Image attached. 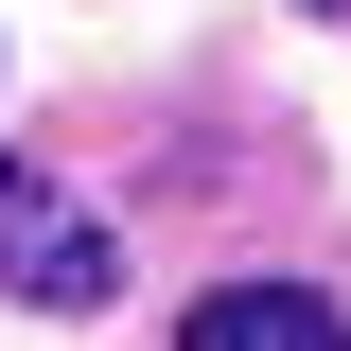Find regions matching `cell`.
Listing matches in <instances>:
<instances>
[{"instance_id": "2", "label": "cell", "mask_w": 351, "mask_h": 351, "mask_svg": "<svg viewBox=\"0 0 351 351\" xmlns=\"http://www.w3.org/2000/svg\"><path fill=\"white\" fill-rule=\"evenodd\" d=\"M176 351H351V334H334V299H316V281H211Z\"/></svg>"}, {"instance_id": "1", "label": "cell", "mask_w": 351, "mask_h": 351, "mask_svg": "<svg viewBox=\"0 0 351 351\" xmlns=\"http://www.w3.org/2000/svg\"><path fill=\"white\" fill-rule=\"evenodd\" d=\"M0 281H18L36 316H88L106 281H123V246H106V211H71L36 158H0Z\"/></svg>"}]
</instances>
